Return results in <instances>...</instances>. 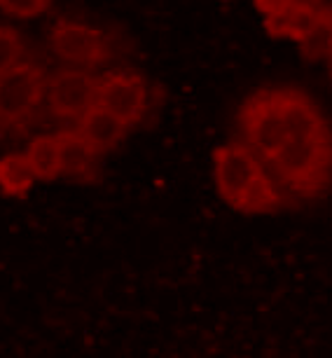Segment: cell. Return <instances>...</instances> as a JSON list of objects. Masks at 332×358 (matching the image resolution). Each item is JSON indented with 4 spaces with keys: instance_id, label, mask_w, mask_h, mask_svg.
<instances>
[{
    "instance_id": "6da1fadb",
    "label": "cell",
    "mask_w": 332,
    "mask_h": 358,
    "mask_svg": "<svg viewBox=\"0 0 332 358\" xmlns=\"http://www.w3.org/2000/svg\"><path fill=\"white\" fill-rule=\"evenodd\" d=\"M215 183L222 199L243 213H262L279 206V192L248 145L229 143L215 150Z\"/></svg>"
},
{
    "instance_id": "7a4b0ae2",
    "label": "cell",
    "mask_w": 332,
    "mask_h": 358,
    "mask_svg": "<svg viewBox=\"0 0 332 358\" xmlns=\"http://www.w3.org/2000/svg\"><path fill=\"white\" fill-rule=\"evenodd\" d=\"M269 162L281 178L297 190L316 187L318 180L328 176L332 164V143L328 138H286Z\"/></svg>"
},
{
    "instance_id": "3957f363",
    "label": "cell",
    "mask_w": 332,
    "mask_h": 358,
    "mask_svg": "<svg viewBox=\"0 0 332 358\" xmlns=\"http://www.w3.org/2000/svg\"><path fill=\"white\" fill-rule=\"evenodd\" d=\"M47 92L45 71L33 64H15L0 73V120L22 124L38 110Z\"/></svg>"
},
{
    "instance_id": "277c9868",
    "label": "cell",
    "mask_w": 332,
    "mask_h": 358,
    "mask_svg": "<svg viewBox=\"0 0 332 358\" xmlns=\"http://www.w3.org/2000/svg\"><path fill=\"white\" fill-rule=\"evenodd\" d=\"M52 50L59 59L75 66H99L110 57V43L99 29L71 22V19H59L50 36Z\"/></svg>"
},
{
    "instance_id": "5b68a950",
    "label": "cell",
    "mask_w": 332,
    "mask_h": 358,
    "mask_svg": "<svg viewBox=\"0 0 332 358\" xmlns=\"http://www.w3.org/2000/svg\"><path fill=\"white\" fill-rule=\"evenodd\" d=\"M99 80L87 71H59L47 80V103L57 117L80 120L89 108L96 103Z\"/></svg>"
},
{
    "instance_id": "8992f818",
    "label": "cell",
    "mask_w": 332,
    "mask_h": 358,
    "mask_svg": "<svg viewBox=\"0 0 332 358\" xmlns=\"http://www.w3.org/2000/svg\"><path fill=\"white\" fill-rule=\"evenodd\" d=\"M96 106L117 115L129 127L140 122L147 108V87L143 78L136 73H110L101 78L96 87Z\"/></svg>"
},
{
    "instance_id": "52a82bcc",
    "label": "cell",
    "mask_w": 332,
    "mask_h": 358,
    "mask_svg": "<svg viewBox=\"0 0 332 358\" xmlns=\"http://www.w3.org/2000/svg\"><path fill=\"white\" fill-rule=\"evenodd\" d=\"M243 131L253 150H257L262 157H272L279 148L286 143V127L276 108L274 92H264L260 96L250 99L248 106L243 108Z\"/></svg>"
},
{
    "instance_id": "ba28073f",
    "label": "cell",
    "mask_w": 332,
    "mask_h": 358,
    "mask_svg": "<svg viewBox=\"0 0 332 358\" xmlns=\"http://www.w3.org/2000/svg\"><path fill=\"white\" fill-rule=\"evenodd\" d=\"M274 99L288 138H328L323 117L307 96L297 92H274Z\"/></svg>"
},
{
    "instance_id": "9c48e42d",
    "label": "cell",
    "mask_w": 332,
    "mask_h": 358,
    "mask_svg": "<svg viewBox=\"0 0 332 358\" xmlns=\"http://www.w3.org/2000/svg\"><path fill=\"white\" fill-rule=\"evenodd\" d=\"M127 129H129V124L124 120H120L117 115H113L110 110H106V108L94 103L89 110L80 117L78 131L89 141V145L94 150L106 152L124 138Z\"/></svg>"
},
{
    "instance_id": "30bf717a",
    "label": "cell",
    "mask_w": 332,
    "mask_h": 358,
    "mask_svg": "<svg viewBox=\"0 0 332 358\" xmlns=\"http://www.w3.org/2000/svg\"><path fill=\"white\" fill-rule=\"evenodd\" d=\"M318 19H321V15L311 8L307 0H295L286 10L264 17V29L274 38H288V40L300 43V40L314 29Z\"/></svg>"
},
{
    "instance_id": "8fae6325",
    "label": "cell",
    "mask_w": 332,
    "mask_h": 358,
    "mask_svg": "<svg viewBox=\"0 0 332 358\" xmlns=\"http://www.w3.org/2000/svg\"><path fill=\"white\" fill-rule=\"evenodd\" d=\"M59 136V157H61V173L73 176V178H85L92 173L96 150L89 145L80 131H61Z\"/></svg>"
},
{
    "instance_id": "7c38bea8",
    "label": "cell",
    "mask_w": 332,
    "mask_h": 358,
    "mask_svg": "<svg viewBox=\"0 0 332 358\" xmlns=\"http://www.w3.org/2000/svg\"><path fill=\"white\" fill-rule=\"evenodd\" d=\"M36 171H33L26 152H10L0 159V187L10 197H24L36 183Z\"/></svg>"
},
{
    "instance_id": "4fadbf2b",
    "label": "cell",
    "mask_w": 332,
    "mask_h": 358,
    "mask_svg": "<svg viewBox=\"0 0 332 358\" xmlns=\"http://www.w3.org/2000/svg\"><path fill=\"white\" fill-rule=\"evenodd\" d=\"M36 178L40 180H54L61 176V157H59V136L45 134V136H36L29 143L26 150Z\"/></svg>"
},
{
    "instance_id": "5bb4252c",
    "label": "cell",
    "mask_w": 332,
    "mask_h": 358,
    "mask_svg": "<svg viewBox=\"0 0 332 358\" xmlns=\"http://www.w3.org/2000/svg\"><path fill=\"white\" fill-rule=\"evenodd\" d=\"M300 52L307 62L332 59V24L328 17H321L316 26L300 40Z\"/></svg>"
},
{
    "instance_id": "9a60e30c",
    "label": "cell",
    "mask_w": 332,
    "mask_h": 358,
    "mask_svg": "<svg viewBox=\"0 0 332 358\" xmlns=\"http://www.w3.org/2000/svg\"><path fill=\"white\" fill-rule=\"evenodd\" d=\"M22 57V38L10 26H0V73L12 69Z\"/></svg>"
},
{
    "instance_id": "2e32d148",
    "label": "cell",
    "mask_w": 332,
    "mask_h": 358,
    "mask_svg": "<svg viewBox=\"0 0 332 358\" xmlns=\"http://www.w3.org/2000/svg\"><path fill=\"white\" fill-rule=\"evenodd\" d=\"M52 0H0V10L10 17L31 19L50 10Z\"/></svg>"
},
{
    "instance_id": "e0dca14e",
    "label": "cell",
    "mask_w": 332,
    "mask_h": 358,
    "mask_svg": "<svg viewBox=\"0 0 332 358\" xmlns=\"http://www.w3.org/2000/svg\"><path fill=\"white\" fill-rule=\"evenodd\" d=\"M293 3L295 0H255V8L267 17V15H274V12L286 10L288 5H293Z\"/></svg>"
},
{
    "instance_id": "ac0fdd59",
    "label": "cell",
    "mask_w": 332,
    "mask_h": 358,
    "mask_svg": "<svg viewBox=\"0 0 332 358\" xmlns=\"http://www.w3.org/2000/svg\"><path fill=\"white\" fill-rule=\"evenodd\" d=\"M307 3H309L311 8H314L321 17L332 15V0H307Z\"/></svg>"
},
{
    "instance_id": "d6986e66",
    "label": "cell",
    "mask_w": 332,
    "mask_h": 358,
    "mask_svg": "<svg viewBox=\"0 0 332 358\" xmlns=\"http://www.w3.org/2000/svg\"><path fill=\"white\" fill-rule=\"evenodd\" d=\"M328 19H330V24H332V15H328Z\"/></svg>"
},
{
    "instance_id": "ffe728a7",
    "label": "cell",
    "mask_w": 332,
    "mask_h": 358,
    "mask_svg": "<svg viewBox=\"0 0 332 358\" xmlns=\"http://www.w3.org/2000/svg\"><path fill=\"white\" fill-rule=\"evenodd\" d=\"M0 124H3V120H0Z\"/></svg>"
}]
</instances>
